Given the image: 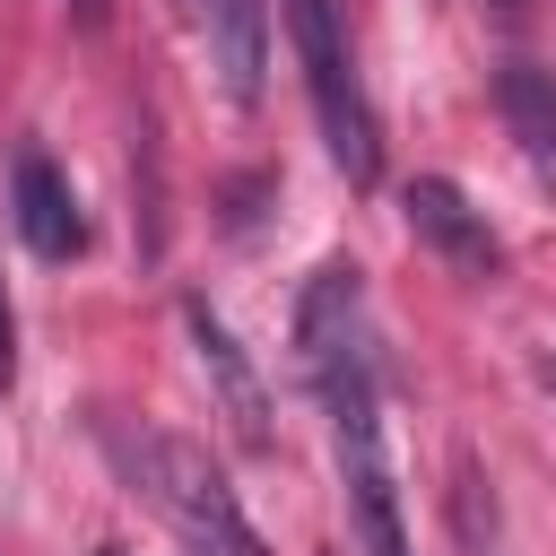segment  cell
Here are the masks:
<instances>
[{"label":"cell","instance_id":"1","mask_svg":"<svg viewBox=\"0 0 556 556\" xmlns=\"http://www.w3.org/2000/svg\"><path fill=\"white\" fill-rule=\"evenodd\" d=\"M96 443H104V460L122 469V486H130L139 504H156L200 556H269V539L243 521L226 469H217L200 443H182V434H165V426H130V417H96Z\"/></svg>","mask_w":556,"mask_h":556},{"label":"cell","instance_id":"2","mask_svg":"<svg viewBox=\"0 0 556 556\" xmlns=\"http://www.w3.org/2000/svg\"><path fill=\"white\" fill-rule=\"evenodd\" d=\"M287 35H295L304 96H313V122H321L330 165H339L356 191H374V174H382V130H374V104H365V78H356L339 0H287Z\"/></svg>","mask_w":556,"mask_h":556},{"label":"cell","instance_id":"3","mask_svg":"<svg viewBox=\"0 0 556 556\" xmlns=\"http://www.w3.org/2000/svg\"><path fill=\"white\" fill-rule=\"evenodd\" d=\"M182 339H191V356H200V382H208L217 417L235 426V443H243V452H278V426H269V382L252 374L243 339H235V330H226L208 304H182Z\"/></svg>","mask_w":556,"mask_h":556},{"label":"cell","instance_id":"4","mask_svg":"<svg viewBox=\"0 0 556 556\" xmlns=\"http://www.w3.org/2000/svg\"><path fill=\"white\" fill-rule=\"evenodd\" d=\"M295 356H304V374H313V382H330V374H348V365H374L365 278H356L348 261L313 269V287H304V304H295Z\"/></svg>","mask_w":556,"mask_h":556},{"label":"cell","instance_id":"5","mask_svg":"<svg viewBox=\"0 0 556 556\" xmlns=\"http://www.w3.org/2000/svg\"><path fill=\"white\" fill-rule=\"evenodd\" d=\"M400 208H408V235H417L426 252H443L452 269L486 278V269L504 261V243H495L486 208H469V200H460V182H443V174H417V182L400 191Z\"/></svg>","mask_w":556,"mask_h":556},{"label":"cell","instance_id":"6","mask_svg":"<svg viewBox=\"0 0 556 556\" xmlns=\"http://www.w3.org/2000/svg\"><path fill=\"white\" fill-rule=\"evenodd\" d=\"M9 217H17L26 252H43V261H70V252L87 243L78 191H70V174H61V165H52L43 148H26V156L9 165Z\"/></svg>","mask_w":556,"mask_h":556},{"label":"cell","instance_id":"7","mask_svg":"<svg viewBox=\"0 0 556 556\" xmlns=\"http://www.w3.org/2000/svg\"><path fill=\"white\" fill-rule=\"evenodd\" d=\"M200 35H208V70L226 87V104H261V70H269V0H200Z\"/></svg>","mask_w":556,"mask_h":556},{"label":"cell","instance_id":"8","mask_svg":"<svg viewBox=\"0 0 556 556\" xmlns=\"http://www.w3.org/2000/svg\"><path fill=\"white\" fill-rule=\"evenodd\" d=\"M495 113H504V130L521 139L530 174L556 191V78L530 70V61H504V70H495Z\"/></svg>","mask_w":556,"mask_h":556},{"label":"cell","instance_id":"9","mask_svg":"<svg viewBox=\"0 0 556 556\" xmlns=\"http://www.w3.org/2000/svg\"><path fill=\"white\" fill-rule=\"evenodd\" d=\"M17 382V321H9V295H0V391Z\"/></svg>","mask_w":556,"mask_h":556},{"label":"cell","instance_id":"10","mask_svg":"<svg viewBox=\"0 0 556 556\" xmlns=\"http://www.w3.org/2000/svg\"><path fill=\"white\" fill-rule=\"evenodd\" d=\"M78 9V26H104V0H70Z\"/></svg>","mask_w":556,"mask_h":556},{"label":"cell","instance_id":"11","mask_svg":"<svg viewBox=\"0 0 556 556\" xmlns=\"http://www.w3.org/2000/svg\"><path fill=\"white\" fill-rule=\"evenodd\" d=\"M539 382H547V400H556V356H539Z\"/></svg>","mask_w":556,"mask_h":556},{"label":"cell","instance_id":"12","mask_svg":"<svg viewBox=\"0 0 556 556\" xmlns=\"http://www.w3.org/2000/svg\"><path fill=\"white\" fill-rule=\"evenodd\" d=\"M486 9H504V17H513V9H521V0H486Z\"/></svg>","mask_w":556,"mask_h":556}]
</instances>
